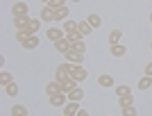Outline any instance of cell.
Returning a JSON list of instances; mask_svg holds the SVG:
<instances>
[{"label":"cell","instance_id":"cell-1","mask_svg":"<svg viewBox=\"0 0 152 116\" xmlns=\"http://www.w3.org/2000/svg\"><path fill=\"white\" fill-rule=\"evenodd\" d=\"M16 41H18L20 48H25V50H34V48L41 43L37 34H30V32H16Z\"/></svg>","mask_w":152,"mask_h":116},{"label":"cell","instance_id":"cell-2","mask_svg":"<svg viewBox=\"0 0 152 116\" xmlns=\"http://www.w3.org/2000/svg\"><path fill=\"white\" fill-rule=\"evenodd\" d=\"M70 75H73V80L80 84V82H84V80L89 77V73H86V68H84L82 64H73V71H70Z\"/></svg>","mask_w":152,"mask_h":116},{"label":"cell","instance_id":"cell-3","mask_svg":"<svg viewBox=\"0 0 152 116\" xmlns=\"http://www.w3.org/2000/svg\"><path fill=\"white\" fill-rule=\"evenodd\" d=\"M27 12H30V5H25V2H14L12 5V18L27 16Z\"/></svg>","mask_w":152,"mask_h":116},{"label":"cell","instance_id":"cell-4","mask_svg":"<svg viewBox=\"0 0 152 116\" xmlns=\"http://www.w3.org/2000/svg\"><path fill=\"white\" fill-rule=\"evenodd\" d=\"M30 16H20V18H14V27L16 32H30Z\"/></svg>","mask_w":152,"mask_h":116},{"label":"cell","instance_id":"cell-5","mask_svg":"<svg viewBox=\"0 0 152 116\" xmlns=\"http://www.w3.org/2000/svg\"><path fill=\"white\" fill-rule=\"evenodd\" d=\"M64 59H66V62H70V64H82L84 55H82V52H77L75 48H70V50L64 55Z\"/></svg>","mask_w":152,"mask_h":116},{"label":"cell","instance_id":"cell-6","mask_svg":"<svg viewBox=\"0 0 152 116\" xmlns=\"http://www.w3.org/2000/svg\"><path fill=\"white\" fill-rule=\"evenodd\" d=\"M57 93H64L61 91V84L57 82V80H52V82L45 84V96L50 98V96H57Z\"/></svg>","mask_w":152,"mask_h":116},{"label":"cell","instance_id":"cell-7","mask_svg":"<svg viewBox=\"0 0 152 116\" xmlns=\"http://www.w3.org/2000/svg\"><path fill=\"white\" fill-rule=\"evenodd\" d=\"M41 21H45V23H55V21H57V12L45 5L43 9H41Z\"/></svg>","mask_w":152,"mask_h":116},{"label":"cell","instance_id":"cell-8","mask_svg":"<svg viewBox=\"0 0 152 116\" xmlns=\"http://www.w3.org/2000/svg\"><path fill=\"white\" fill-rule=\"evenodd\" d=\"M45 37L50 39V41H59V39H64V37H66V32H64V30H59V27H48Z\"/></svg>","mask_w":152,"mask_h":116},{"label":"cell","instance_id":"cell-9","mask_svg":"<svg viewBox=\"0 0 152 116\" xmlns=\"http://www.w3.org/2000/svg\"><path fill=\"white\" fill-rule=\"evenodd\" d=\"M77 112H80V103H73V100H68V103L64 105V116H75Z\"/></svg>","mask_w":152,"mask_h":116},{"label":"cell","instance_id":"cell-10","mask_svg":"<svg viewBox=\"0 0 152 116\" xmlns=\"http://www.w3.org/2000/svg\"><path fill=\"white\" fill-rule=\"evenodd\" d=\"M48 100H50L52 107H64V105H66V100H68V96H66V93H57V96H50Z\"/></svg>","mask_w":152,"mask_h":116},{"label":"cell","instance_id":"cell-11","mask_svg":"<svg viewBox=\"0 0 152 116\" xmlns=\"http://www.w3.org/2000/svg\"><path fill=\"white\" fill-rule=\"evenodd\" d=\"M66 96H68V100H73V103H80V100L84 98V89H82V87H75V89L68 91Z\"/></svg>","mask_w":152,"mask_h":116},{"label":"cell","instance_id":"cell-12","mask_svg":"<svg viewBox=\"0 0 152 116\" xmlns=\"http://www.w3.org/2000/svg\"><path fill=\"white\" fill-rule=\"evenodd\" d=\"M55 48H57V50L61 52V55H66V52H68L70 48H73V46L68 43V39L64 37V39H59V41H55Z\"/></svg>","mask_w":152,"mask_h":116},{"label":"cell","instance_id":"cell-13","mask_svg":"<svg viewBox=\"0 0 152 116\" xmlns=\"http://www.w3.org/2000/svg\"><path fill=\"white\" fill-rule=\"evenodd\" d=\"M109 52H111L114 57H123V55L127 52V48L123 43H114V46H109Z\"/></svg>","mask_w":152,"mask_h":116},{"label":"cell","instance_id":"cell-14","mask_svg":"<svg viewBox=\"0 0 152 116\" xmlns=\"http://www.w3.org/2000/svg\"><path fill=\"white\" fill-rule=\"evenodd\" d=\"M77 25H80V21H64V32L66 34H73V32H77Z\"/></svg>","mask_w":152,"mask_h":116},{"label":"cell","instance_id":"cell-15","mask_svg":"<svg viewBox=\"0 0 152 116\" xmlns=\"http://www.w3.org/2000/svg\"><path fill=\"white\" fill-rule=\"evenodd\" d=\"M91 30H93V27L89 25V21H80V25H77V32L82 34V37H89Z\"/></svg>","mask_w":152,"mask_h":116},{"label":"cell","instance_id":"cell-16","mask_svg":"<svg viewBox=\"0 0 152 116\" xmlns=\"http://www.w3.org/2000/svg\"><path fill=\"white\" fill-rule=\"evenodd\" d=\"M98 84L104 87V89H111V87H114V77H111V75H100V77H98Z\"/></svg>","mask_w":152,"mask_h":116},{"label":"cell","instance_id":"cell-17","mask_svg":"<svg viewBox=\"0 0 152 116\" xmlns=\"http://www.w3.org/2000/svg\"><path fill=\"white\" fill-rule=\"evenodd\" d=\"M86 21H89V25L93 27V30H95V27H100V25H102V18L98 16V14H89V16H86Z\"/></svg>","mask_w":152,"mask_h":116},{"label":"cell","instance_id":"cell-18","mask_svg":"<svg viewBox=\"0 0 152 116\" xmlns=\"http://www.w3.org/2000/svg\"><path fill=\"white\" fill-rule=\"evenodd\" d=\"M129 105H134V96H118V107H129Z\"/></svg>","mask_w":152,"mask_h":116},{"label":"cell","instance_id":"cell-19","mask_svg":"<svg viewBox=\"0 0 152 116\" xmlns=\"http://www.w3.org/2000/svg\"><path fill=\"white\" fill-rule=\"evenodd\" d=\"M5 96H9V98H14V96H18V84H16V82H12V84H7V87H5Z\"/></svg>","mask_w":152,"mask_h":116},{"label":"cell","instance_id":"cell-20","mask_svg":"<svg viewBox=\"0 0 152 116\" xmlns=\"http://www.w3.org/2000/svg\"><path fill=\"white\" fill-rule=\"evenodd\" d=\"M12 82H14V77H12V73H9V71L0 73V84H2V89H5L7 84H12Z\"/></svg>","mask_w":152,"mask_h":116},{"label":"cell","instance_id":"cell-21","mask_svg":"<svg viewBox=\"0 0 152 116\" xmlns=\"http://www.w3.org/2000/svg\"><path fill=\"white\" fill-rule=\"evenodd\" d=\"M121 39H123V32H121V30H111V32H109V46L118 43Z\"/></svg>","mask_w":152,"mask_h":116},{"label":"cell","instance_id":"cell-22","mask_svg":"<svg viewBox=\"0 0 152 116\" xmlns=\"http://www.w3.org/2000/svg\"><path fill=\"white\" fill-rule=\"evenodd\" d=\"M66 39H68V43L70 46H75V43H80V41H84V37L80 32H73V34H66Z\"/></svg>","mask_w":152,"mask_h":116},{"label":"cell","instance_id":"cell-23","mask_svg":"<svg viewBox=\"0 0 152 116\" xmlns=\"http://www.w3.org/2000/svg\"><path fill=\"white\" fill-rule=\"evenodd\" d=\"M150 87H152V77H141V80H139V89L141 91H148V89H150Z\"/></svg>","mask_w":152,"mask_h":116},{"label":"cell","instance_id":"cell-24","mask_svg":"<svg viewBox=\"0 0 152 116\" xmlns=\"http://www.w3.org/2000/svg\"><path fill=\"white\" fill-rule=\"evenodd\" d=\"M9 114H12V116H25V114H27V109L23 107V105H14L12 109H9Z\"/></svg>","mask_w":152,"mask_h":116},{"label":"cell","instance_id":"cell-25","mask_svg":"<svg viewBox=\"0 0 152 116\" xmlns=\"http://www.w3.org/2000/svg\"><path fill=\"white\" fill-rule=\"evenodd\" d=\"M116 96H132V89L127 84H118L116 87Z\"/></svg>","mask_w":152,"mask_h":116},{"label":"cell","instance_id":"cell-26","mask_svg":"<svg viewBox=\"0 0 152 116\" xmlns=\"http://www.w3.org/2000/svg\"><path fill=\"white\" fill-rule=\"evenodd\" d=\"M41 23H43L41 18H32V21H30V34H37L39 27H41Z\"/></svg>","mask_w":152,"mask_h":116},{"label":"cell","instance_id":"cell-27","mask_svg":"<svg viewBox=\"0 0 152 116\" xmlns=\"http://www.w3.org/2000/svg\"><path fill=\"white\" fill-rule=\"evenodd\" d=\"M68 14H70L68 7H61V9H57V21H68Z\"/></svg>","mask_w":152,"mask_h":116},{"label":"cell","instance_id":"cell-28","mask_svg":"<svg viewBox=\"0 0 152 116\" xmlns=\"http://www.w3.org/2000/svg\"><path fill=\"white\" fill-rule=\"evenodd\" d=\"M48 7L57 12V9H61V7H66V0H50V2H48Z\"/></svg>","mask_w":152,"mask_h":116},{"label":"cell","instance_id":"cell-29","mask_svg":"<svg viewBox=\"0 0 152 116\" xmlns=\"http://www.w3.org/2000/svg\"><path fill=\"white\" fill-rule=\"evenodd\" d=\"M136 105H129V107H123V116H136Z\"/></svg>","mask_w":152,"mask_h":116},{"label":"cell","instance_id":"cell-30","mask_svg":"<svg viewBox=\"0 0 152 116\" xmlns=\"http://www.w3.org/2000/svg\"><path fill=\"white\" fill-rule=\"evenodd\" d=\"M73 48H75L77 52H82V55H84V52H86V43H84V41H80V43H75V46H73Z\"/></svg>","mask_w":152,"mask_h":116},{"label":"cell","instance_id":"cell-31","mask_svg":"<svg viewBox=\"0 0 152 116\" xmlns=\"http://www.w3.org/2000/svg\"><path fill=\"white\" fill-rule=\"evenodd\" d=\"M145 75L152 77V62H148V64H145Z\"/></svg>","mask_w":152,"mask_h":116},{"label":"cell","instance_id":"cell-32","mask_svg":"<svg viewBox=\"0 0 152 116\" xmlns=\"http://www.w3.org/2000/svg\"><path fill=\"white\" fill-rule=\"evenodd\" d=\"M75 116H89V112H86V109H80V112H77Z\"/></svg>","mask_w":152,"mask_h":116},{"label":"cell","instance_id":"cell-33","mask_svg":"<svg viewBox=\"0 0 152 116\" xmlns=\"http://www.w3.org/2000/svg\"><path fill=\"white\" fill-rule=\"evenodd\" d=\"M41 2H43V5H48V2H50V0H41Z\"/></svg>","mask_w":152,"mask_h":116},{"label":"cell","instance_id":"cell-34","mask_svg":"<svg viewBox=\"0 0 152 116\" xmlns=\"http://www.w3.org/2000/svg\"><path fill=\"white\" fill-rule=\"evenodd\" d=\"M70 2H82V0H70Z\"/></svg>","mask_w":152,"mask_h":116},{"label":"cell","instance_id":"cell-35","mask_svg":"<svg viewBox=\"0 0 152 116\" xmlns=\"http://www.w3.org/2000/svg\"><path fill=\"white\" fill-rule=\"evenodd\" d=\"M150 23H152V12H150Z\"/></svg>","mask_w":152,"mask_h":116},{"label":"cell","instance_id":"cell-36","mask_svg":"<svg viewBox=\"0 0 152 116\" xmlns=\"http://www.w3.org/2000/svg\"><path fill=\"white\" fill-rule=\"evenodd\" d=\"M150 48H152V41H150Z\"/></svg>","mask_w":152,"mask_h":116},{"label":"cell","instance_id":"cell-37","mask_svg":"<svg viewBox=\"0 0 152 116\" xmlns=\"http://www.w3.org/2000/svg\"><path fill=\"white\" fill-rule=\"evenodd\" d=\"M25 116H27V114H25Z\"/></svg>","mask_w":152,"mask_h":116}]
</instances>
